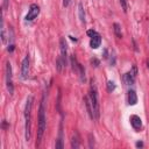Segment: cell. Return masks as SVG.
<instances>
[{"label": "cell", "instance_id": "6da1fadb", "mask_svg": "<svg viewBox=\"0 0 149 149\" xmlns=\"http://www.w3.org/2000/svg\"><path fill=\"white\" fill-rule=\"evenodd\" d=\"M45 98L43 97L42 100L40 103V108H39V118H37V142H36V146H39L43 135H44V132H45V128H47V118H45Z\"/></svg>", "mask_w": 149, "mask_h": 149}, {"label": "cell", "instance_id": "7a4b0ae2", "mask_svg": "<svg viewBox=\"0 0 149 149\" xmlns=\"http://www.w3.org/2000/svg\"><path fill=\"white\" fill-rule=\"evenodd\" d=\"M32 108H33V97L29 96L24 107V138L29 142L32 138Z\"/></svg>", "mask_w": 149, "mask_h": 149}, {"label": "cell", "instance_id": "3957f363", "mask_svg": "<svg viewBox=\"0 0 149 149\" xmlns=\"http://www.w3.org/2000/svg\"><path fill=\"white\" fill-rule=\"evenodd\" d=\"M89 98L92 105L93 111V120H98L100 117V105H99V98H98V90L93 80H91L90 91H89Z\"/></svg>", "mask_w": 149, "mask_h": 149}, {"label": "cell", "instance_id": "277c9868", "mask_svg": "<svg viewBox=\"0 0 149 149\" xmlns=\"http://www.w3.org/2000/svg\"><path fill=\"white\" fill-rule=\"evenodd\" d=\"M5 77H6V88L11 96L14 94V84H13V71H12V65L9 62H6V70H5Z\"/></svg>", "mask_w": 149, "mask_h": 149}, {"label": "cell", "instance_id": "5b68a950", "mask_svg": "<svg viewBox=\"0 0 149 149\" xmlns=\"http://www.w3.org/2000/svg\"><path fill=\"white\" fill-rule=\"evenodd\" d=\"M136 76H138V68H136V65H133L129 72H126L123 74V82L126 85H133L136 79Z\"/></svg>", "mask_w": 149, "mask_h": 149}, {"label": "cell", "instance_id": "8992f818", "mask_svg": "<svg viewBox=\"0 0 149 149\" xmlns=\"http://www.w3.org/2000/svg\"><path fill=\"white\" fill-rule=\"evenodd\" d=\"M40 14V6L36 5V4H32L30 7H29V11H28V14L26 15L24 20L26 21H33L35 20Z\"/></svg>", "mask_w": 149, "mask_h": 149}, {"label": "cell", "instance_id": "52a82bcc", "mask_svg": "<svg viewBox=\"0 0 149 149\" xmlns=\"http://www.w3.org/2000/svg\"><path fill=\"white\" fill-rule=\"evenodd\" d=\"M59 48H61V58L63 61L64 65L67 67V64H68V45H67L64 37H61L59 39Z\"/></svg>", "mask_w": 149, "mask_h": 149}, {"label": "cell", "instance_id": "ba28073f", "mask_svg": "<svg viewBox=\"0 0 149 149\" xmlns=\"http://www.w3.org/2000/svg\"><path fill=\"white\" fill-rule=\"evenodd\" d=\"M28 76H29V56L27 55L22 59L21 63V78L27 79Z\"/></svg>", "mask_w": 149, "mask_h": 149}, {"label": "cell", "instance_id": "9c48e42d", "mask_svg": "<svg viewBox=\"0 0 149 149\" xmlns=\"http://www.w3.org/2000/svg\"><path fill=\"white\" fill-rule=\"evenodd\" d=\"M129 121H131L132 127L135 131H140L142 128V120H141V118L139 115H132L129 118Z\"/></svg>", "mask_w": 149, "mask_h": 149}, {"label": "cell", "instance_id": "30bf717a", "mask_svg": "<svg viewBox=\"0 0 149 149\" xmlns=\"http://www.w3.org/2000/svg\"><path fill=\"white\" fill-rule=\"evenodd\" d=\"M100 44H102V36L99 35V34H97V35H94L93 37H91L90 47H91L92 49H97V48H99V47H100Z\"/></svg>", "mask_w": 149, "mask_h": 149}, {"label": "cell", "instance_id": "8fae6325", "mask_svg": "<svg viewBox=\"0 0 149 149\" xmlns=\"http://www.w3.org/2000/svg\"><path fill=\"white\" fill-rule=\"evenodd\" d=\"M127 100H128V104L134 106L138 104V96H136L135 91L134 90H129L128 91V94H127Z\"/></svg>", "mask_w": 149, "mask_h": 149}, {"label": "cell", "instance_id": "7c38bea8", "mask_svg": "<svg viewBox=\"0 0 149 149\" xmlns=\"http://www.w3.org/2000/svg\"><path fill=\"white\" fill-rule=\"evenodd\" d=\"M80 147V141H79V135L78 133H74L72 136V140H71V148L73 149H78Z\"/></svg>", "mask_w": 149, "mask_h": 149}, {"label": "cell", "instance_id": "4fadbf2b", "mask_svg": "<svg viewBox=\"0 0 149 149\" xmlns=\"http://www.w3.org/2000/svg\"><path fill=\"white\" fill-rule=\"evenodd\" d=\"M84 103H85V106H86V109H88V113H89L90 118L93 120V111H92V105H91V102H90L89 96L84 98Z\"/></svg>", "mask_w": 149, "mask_h": 149}, {"label": "cell", "instance_id": "5bb4252c", "mask_svg": "<svg viewBox=\"0 0 149 149\" xmlns=\"http://www.w3.org/2000/svg\"><path fill=\"white\" fill-rule=\"evenodd\" d=\"M70 63H71V65H72V70L77 73V72H78L79 63H78V61H77V58H76V56H74V55H71V56H70Z\"/></svg>", "mask_w": 149, "mask_h": 149}, {"label": "cell", "instance_id": "9a60e30c", "mask_svg": "<svg viewBox=\"0 0 149 149\" xmlns=\"http://www.w3.org/2000/svg\"><path fill=\"white\" fill-rule=\"evenodd\" d=\"M78 16H79V20L82 23H85V12H84V7H83V4L79 3L78 4Z\"/></svg>", "mask_w": 149, "mask_h": 149}, {"label": "cell", "instance_id": "2e32d148", "mask_svg": "<svg viewBox=\"0 0 149 149\" xmlns=\"http://www.w3.org/2000/svg\"><path fill=\"white\" fill-rule=\"evenodd\" d=\"M62 135H63V132H62V122H61V128H59V138L57 139L56 144H55V147H56L57 149H62V148L64 147V144H63V140H62Z\"/></svg>", "mask_w": 149, "mask_h": 149}, {"label": "cell", "instance_id": "e0dca14e", "mask_svg": "<svg viewBox=\"0 0 149 149\" xmlns=\"http://www.w3.org/2000/svg\"><path fill=\"white\" fill-rule=\"evenodd\" d=\"M0 30H1V34H0L1 41H3V43H6L7 36H6V32H5V22H4V18L3 16H1V28H0Z\"/></svg>", "mask_w": 149, "mask_h": 149}, {"label": "cell", "instance_id": "ac0fdd59", "mask_svg": "<svg viewBox=\"0 0 149 149\" xmlns=\"http://www.w3.org/2000/svg\"><path fill=\"white\" fill-rule=\"evenodd\" d=\"M113 30L118 39H122V33H121V26L119 23H113Z\"/></svg>", "mask_w": 149, "mask_h": 149}, {"label": "cell", "instance_id": "d6986e66", "mask_svg": "<svg viewBox=\"0 0 149 149\" xmlns=\"http://www.w3.org/2000/svg\"><path fill=\"white\" fill-rule=\"evenodd\" d=\"M77 74H78V77H79V80L82 82V83H84L85 82V69L83 68V65L79 63V67H78V72H77Z\"/></svg>", "mask_w": 149, "mask_h": 149}, {"label": "cell", "instance_id": "ffe728a7", "mask_svg": "<svg viewBox=\"0 0 149 149\" xmlns=\"http://www.w3.org/2000/svg\"><path fill=\"white\" fill-rule=\"evenodd\" d=\"M63 68H65V65H64V63H63V61H62V58H61V56L56 59V69H57V71H62L63 70Z\"/></svg>", "mask_w": 149, "mask_h": 149}, {"label": "cell", "instance_id": "44dd1931", "mask_svg": "<svg viewBox=\"0 0 149 149\" xmlns=\"http://www.w3.org/2000/svg\"><path fill=\"white\" fill-rule=\"evenodd\" d=\"M106 85H107V91H108V92H113V91L115 90V84L112 82V80H108Z\"/></svg>", "mask_w": 149, "mask_h": 149}, {"label": "cell", "instance_id": "7402d4cb", "mask_svg": "<svg viewBox=\"0 0 149 149\" xmlns=\"http://www.w3.org/2000/svg\"><path fill=\"white\" fill-rule=\"evenodd\" d=\"M89 147L90 148L94 147V136H93V134H89Z\"/></svg>", "mask_w": 149, "mask_h": 149}, {"label": "cell", "instance_id": "603a6c76", "mask_svg": "<svg viewBox=\"0 0 149 149\" xmlns=\"http://www.w3.org/2000/svg\"><path fill=\"white\" fill-rule=\"evenodd\" d=\"M120 4H121V7L123 9V12H127V0H120Z\"/></svg>", "mask_w": 149, "mask_h": 149}, {"label": "cell", "instance_id": "cb8c5ba5", "mask_svg": "<svg viewBox=\"0 0 149 149\" xmlns=\"http://www.w3.org/2000/svg\"><path fill=\"white\" fill-rule=\"evenodd\" d=\"M91 64H92L93 67H98L99 64H100V62H99L97 58H92V59H91Z\"/></svg>", "mask_w": 149, "mask_h": 149}, {"label": "cell", "instance_id": "d4e9b609", "mask_svg": "<svg viewBox=\"0 0 149 149\" xmlns=\"http://www.w3.org/2000/svg\"><path fill=\"white\" fill-rule=\"evenodd\" d=\"M8 4H9V0H3V8H4V11H6L8 8Z\"/></svg>", "mask_w": 149, "mask_h": 149}, {"label": "cell", "instance_id": "484cf974", "mask_svg": "<svg viewBox=\"0 0 149 149\" xmlns=\"http://www.w3.org/2000/svg\"><path fill=\"white\" fill-rule=\"evenodd\" d=\"M98 33L96 32V30H93V29H90V30H88V35L90 36V37H93L94 35H97Z\"/></svg>", "mask_w": 149, "mask_h": 149}, {"label": "cell", "instance_id": "4316f807", "mask_svg": "<svg viewBox=\"0 0 149 149\" xmlns=\"http://www.w3.org/2000/svg\"><path fill=\"white\" fill-rule=\"evenodd\" d=\"M70 5V0H63V6L64 7H68Z\"/></svg>", "mask_w": 149, "mask_h": 149}, {"label": "cell", "instance_id": "83f0119b", "mask_svg": "<svg viewBox=\"0 0 149 149\" xmlns=\"http://www.w3.org/2000/svg\"><path fill=\"white\" fill-rule=\"evenodd\" d=\"M3 128H4V129H6V128H7V123H6V120H4V121H3Z\"/></svg>", "mask_w": 149, "mask_h": 149}, {"label": "cell", "instance_id": "f1b7e54d", "mask_svg": "<svg viewBox=\"0 0 149 149\" xmlns=\"http://www.w3.org/2000/svg\"><path fill=\"white\" fill-rule=\"evenodd\" d=\"M136 147L141 148V147H143V143H142V142H136Z\"/></svg>", "mask_w": 149, "mask_h": 149}, {"label": "cell", "instance_id": "f546056e", "mask_svg": "<svg viewBox=\"0 0 149 149\" xmlns=\"http://www.w3.org/2000/svg\"><path fill=\"white\" fill-rule=\"evenodd\" d=\"M147 67H148V69H149V58L147 59Z\"/></svg>", "mask_w": 149, "mask_h": 149}, {"label": "cell", "instance_id": "4dcf8cb0", "mask_svg": "<svg viewBox=\"0 0 149 149\" xmlns=\"http://www.w3.org/2000/svg\"><path fill=\"white\" fill-rule=\"evenodd\" d=\"M148 41H149V37H148Z\"/></svg>", "mask_w": 149, "mask_h": 149}]
</instances>
